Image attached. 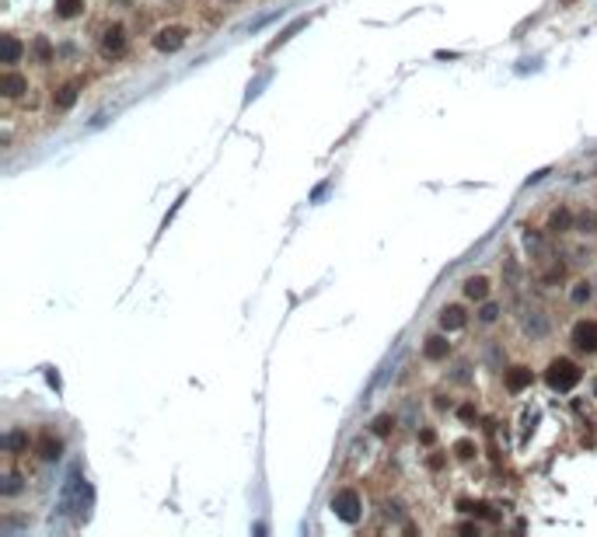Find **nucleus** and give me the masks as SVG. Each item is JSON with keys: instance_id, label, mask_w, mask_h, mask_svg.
Returning a JSON list of instances; mask_svg holds the SVG:
<instances>
[{"instance_id": "f257e3e1", "label": "nucleus", "mask_w": 597, "mask_h": 537, "mask_svg": "<svg viewBox=\"0 0 597 537\" xmlns=\"http://www.w3.org/2000/svg\"><path fill=\"white\" fill-rule=\"evenodd\" d=\"M580 380H584V370L573 360H566V356H555L552 363L545 367V384L552 391H573Z\"/></svg>"}, {"instance_id": "f03ea898", "label": "nucleus", "mask_w": 597, "mask_h": 537, "mask_svg": "<svg viewBox=\"0 0 597 537\" xmlns=\"http://www.w3.org/2000/svg\"><path fill=\"white\" fill-rule=\"evenodd\" d=\"M360 509H363V502H360V492L356 489H339L336 496H332V513L346 520V524H356L360 520Z\"/></svg>"}, {"instance_id": "7ed1b4c3", "label": "nucleus", "mask_w": 597, "mask_h": 537, "mask_svg": "<svg viewBox=\"0 0 597 537\" xmlns=\"http://www.w3.org/2000/svg\"><path fill=\"white\" fill-rule=\"evenodd\" d=\"M573 345L580 353H597V321H576L573 325Z\"/></svg>"}, {"instance_id": "20e7f679", "label": "nucleus", "mask_w": 597, "mask_h": 537, "mask_svg": "<svg viewBox=\"0 0 597 537\" xmlns=\"http://www.w3.org/2000/svg\"><path fill=\"white\" fill-rule=\"evenodd\" d=\"M182 42H185V28L168 25V28H158V35H154V49H158V52H175V49H182Z\"/></svg>"}, {"instance_id": "39448f33", "label": "nucleus", "mask_w": 597, "mask_h": 537, "mask_svg": "<svg viewBox=\"0 0 597 537\" xmlns=\"http://www.w3.org/2000/svg\"><path fill=\"white\" fill-rule=\"evenodd\" d=\"M123 49H126V32H123V25H112V28L102 32V52H105V56H119Z\"/></svg>"}, {"instance_id": "423d86ee", "label": "nucleus", "mask_w": 597, "mask_h": 537, "mask_svg": "<svg viewBox=\"0 0 597 537\" xmlns=\"http://www.w3.org/2000/svg\"><path fill=\"white\" fill-rule=\"evenodd\" d=\"M469 325V314L458 307V304H447L444 311H440V328L444 331H458V328H465Z\"/></svg>"}, {"instance_id": "0eeeda50", "label": "nucleus", "mask_w": 597, "mask_h": 537, "mask_svg": "<svg viewBox=\"0 0 597 537\" xmlns=\"http://www.w3.org/2000/svg\"><path fill=\"white\" fill-rule=\"evenodd\" d=\"M0 91H4L7 98H21V94L28 91V77H25V74H14V70H7V74L0 77Z\"/></svg>"}, {"instance_id": "6e6552de", "label": "nucleus", "mask_w": 597, "mask_h": 537, "mask_svg": "<svg viewBox=\"0 0 597 537\" xmlns=\"http://www.w3.org/2000/svg\"><path fill=\"white\" fill-rule=\"evenodd\" d=\"M531 380H535V377H531L527 367H510L507 377H503V384H507V391H510V394H520L524 387H531Z\"/></svg>"}, {"instance_id": "1a4fd4ad", "label": "nucleus", "mask_w": 597, "mask_h": 537, "mask_svg": "<svg viewBox=\"0 0 597 537\" xmlns=\"http://www.w3.org/2000/svg\"><path fill=\"white\" fill-rule=\"evenodd\" d=\"M25 52V45L18 42V35H4L0 39V63H18Z\"/></svg>"}, {"instance_id": "9d476101", "label": "nucleus", "mask_w": 597, "mask_h": 537, "mask_svg": "<svg viewBox=\"0 0 597 537\" xmlns=\"http://www.w3.org/2000/svg\"><path fill=\"white\" fill-rule=\"evenodd\" d=\"M447 353H451V342H447L444 335H429L427 345H423V356H427V360H447Z\"/></svg>"}, {"instance_id": "9b49d317", "label": "nucleus", "mask_w": 597, "mask_h": 537, "mask_svg": "<svg viewBox=\"0 0 597 537\" xmlns=\"http://www.w3.org/2000/svg\"><path fill=\"white\" fill-rule=\"evenodd\" d=\"M74 101H77V84H63V87L53 91V105H56L60 112H67Z\"/></svg>"}, {"instance_id": "f8f14e48", "label": "nucleus", "mask_w": 597, "mask_h": 537, "mask_svg": "<svg viewBox=\"0 0 597 537\" xmlns=\"http://www.w3.org/2000/svg\"><path fill=\"white\" fill-rule=\"evenodd\" d=\"M465 297L469 300H486L489 297V279L486 276H471L469 283H465Z\"/></svg>"}, {"instance_id": "ddd939ff", "label": "nucleus", "mask_w": 597, "mask_h": 537, "mask_svg": "<svg viewBox=\"0 0 597 537\" xmlns=\"http://www.w3.org/2000/svg\"><path fill=\"white\" fill-rule=\"evenodd\" d=\"M60 454H63V443H60L53 433H45L43 440H39V457H43V460H56Z\"/></svg>"}, {"instance_id": "4468645a", "label": "nucleus", "mask_w": 597, "mask_h": 537, "mask_svg": "<svg viewBox=\"0 0 597 537\" xmlns=\"http://www.w3.org/2000/svg\"><path fill=\"white\" fill-rule=\"evenodd\" d=\"M84 0H56V18H77L84 14Z\"/></svg>"}, {"instance_id": "2eb2a0df", "label": "nucleus", "mask_w": 597, "mask_h": 537, "mask_svg": "<svg viewBox=\"0 0 597 537\" xmlns=\"http://www.w3.org/2000/svg\"><path fill=\"white\" fill-rule=\"evenodd\" d=\"M569 223H573L569 209H555L552 216H549V231H552V234H562V231H569Z\"/></svg>"}, {"instance_id": "dca6fc26", "label": "nucleus", "mask_w": 597, "mask_h": 537, "mask_svg": "<svg viewBox=\"0 0 597 537\" xmlns=\"http://www.w3.org/2000/svg\"><path fill=\"white\" fill-rule=\"evenodd\" d=\"M458 506H461V509H465V513H471V516H486V520H489V516H493V513H489V506H486V502H471V499H461V502H458Z\"/></svg>"}, {"instance_id": "f3484780", "label": "nucleus", "mask_w": 597, "mask_h": 537, "mask_svg": "<svg viewBox=\"0 0 597 537\" xmlns=\"http://www.w3.org/2000/svg\"><path fill=\"white\" fill-rule=\"evenodd\" d=\"M4 447H7V450H14V454H18V450H25V447H28V433H21V429H18V433H11V436L4 440Z\"/></svg>"}, {"instance_id": "a211bd4d", "label": "nucleus", "mask_w": 597, "mask_h": 537, "mask_svg": "<svg viewBox=\"0 0 597 537\" xmlns=\"http://www.w3.org/2000/svg\"><path fill=\"white\" fill-rule=\"evenodd\" d=\"M391 429H395V419H391V415H378V419H374V436H391Z\"/></svg>"}, {"instance_id": "6ab92c4d", "label": "nucleus", "mask_w": 597, "mask_h": 537, "mask_svg": "<svg viewBox=\"0 0 597 537\" xmlns=\"http://www.w3.org/2000/svg\"><path fill=\"white\" fill-rule=\"evenodd\" d=\"M591 300V283H576L573 287V304H587Z\"/></svg>"}, {"instance_id": "aec40b11", "label": "nucleus", "mask_w": 597, "mask_h": 537, "mask_svg": "<svg viewBox=\"0 0 597 537\" xmlns=\"http://www.w3.org/2000/svg\"><path fill=\"white\" fill-rule=\"evenodd\" d=\"M454 454L461 457V460H469V457H475V443H471V440H461V443H454Z\"/></svg>"}, {"instance_id": "412c9836", "label": "nucleus", "mask_w": 597, "mask_h": 537, "mask_svg": "<svg viewBox=\"0 0 597 537\" xmlns=\"http://www.w3.org/2000/svg\"><path fill=\"white\" fill-rule=\"evenodd\" d=\"M304 25H307V18H297V21H294V25H290V28H287V32H283V35H280V39L273 42V49H276V45H280V42H287V39H290V35H294V32H300V28H304Z\"/></svg>"}, {"instance_id": "4be33fe9", "label": "nucleus", "mask_w": 597, "mask_h": 537, "mask_svg": "<svg viewBox=\"0 0 597 537\" xmlns=\"http://www.w3.org/2000/svg\"><path fill=\"white\" fill-rule=\"evenodd\" d=\"M478 318L489 325V321H496V318H500V307H496V304H486V307L478 311Z\"/></svg>"}, {"instance_id": "5701e85b", "label": "nucleus", "mask_w": 597, "mask_h": 537, "mask_svg": "<svg viewBox=\"0 0 597 537\" xmlns=\"http://www.w3.org/2000/svg\"><path fill=\"white\" fill-rule=\"evenodd\" d=\"M35 52H39V60H43V63H49V56H53V49H49V42H45V39H35Z\"/></svg>"}, {"instance_id": "b1692460", "label": "nucleus", "mask_w": 597, "mask_h": 537, "mask_svg": "<svg viewBox=\"0 0 597 537\" xmlns=\"http://www.w3.org/2000/svg\"><path fill=\"white\" fill-rule=\"evenodd\" d=\"M580 227H584V231H594V227H597V216H587V213H584V216H580Z\"/></svg>"}, {"instance_id": "393cba45", "label": "nucleus", "mask_w": 597, "mask_h": 537, "mask_svg": "<svg viewBox=\"0 0 597 537\" xmlns=\"http://www.w3.org/2000/svg\"><path fill=\"white\" fill-rule=\"evenodd\" d=\"M461 419H465V422H471V419H475V405H461Z\"/></svg>"}]
</instances>
